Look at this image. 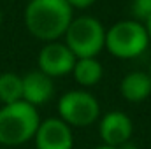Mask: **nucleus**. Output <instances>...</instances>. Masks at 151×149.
<instances>
[{
	"label": "nucleus",
	"instance_id": "f257e3e1",
	"mask_svg": "<svg viewBox=\"0 0 151 149\" xmlns=\"http://www.w3.org/2000/svg\"><path fill=\"white\" fill-rule=\"evenodd\" d=\"M28 32L40 40L55 42L72 23V7L67 0H30L25 9Z\"/></svg>",
	"mask_w": 151,
	"mask_h": 149
},
{
	"label": "nucleus",
	"instance_id": "f03ea898",
	"mask_svg": "<svg viewBox=\"0 0 151 149\" xmlns=\"http://www.w3.org/2000/svg\"><path fill=\"white\" fill-rule=\"evenodd\" d=\"M40 125L39 112L25 100L4 105L0 109V144L2 146H23L32 140Z\"/></svg>",
	"mask_w": 151,
	"mask_h": 149
},
{
	"label": "nucleus",
	"instance_id": "7ed1b4c3",
	"mask_svg": "<svg viewBox=\"0 0 151 149\" xmlns=\"http://www.w3.org/2000/svg\"><path fill=\"white\" fill-rule=\"evenodd\" d=\"M65 46L76 58H95L106 46V30L91 16L76 18L65 32Z\"/></svg>",
	"mask_w": 151,
	"mask_h": 149
},
{
	"label": "nucleus",
	"instance_id": "20e7f679",
	"mask_svg": "<svg viewBox=\"0 0 151 149\" xmlns=\"http://www.w3.org/2000/svg\"><path fill=\"white\" fill-rule=\"evenodd\" d=\"M150 35L139 21H118L106 32V47L118 58H135L146 51Z\"/></svg>",
	"mask_w": 151,
	"mask_h": 149
},
{
	"label": "nucleus",
	"instance_id": "39448f33",
	"mask_svg": "<svg viewBox=\"0 0 151 149\" xmlns=\"http://www.w3.org/2000/svg\"><path fill=\"white\" fill-rule=\"evenodd\" d=\"M58 112L69 126H90L99 119L100 105L91 93L72 90L58 100Z\"/></svg>",
	"mask_w": 151,
	"mask_h": 149
},
{
	"label": "nucleus",
	"instance_id": "423d86ee",
	"mask_svg": "<svg viewBox=\"0 0 151 149\" xmlns=\"http://www.w3.org/2000/svg\"><path fill=\"white\" fill-rule=\"evenodd\" d=\"M76 60L74 53L65 44L49 42L39 53V70L49 77H60L74 70Z\"/></svg>",
	"mask_w": 151,
	"mask_h": 149
},
{
	"label": "nucleus",
	"instance_id": "0eeeda50",
	"mask_svg": "<svg viewBox=\"0 0 151 149\" xmlns=\"http://www.w3.org/2000/svg\"><path fill=\"white\" fill-rule=\"evenodd\" d=\"M134 132L132 119L121 111H111L107 112L99 125V133L104 142V146L121 149L128 144L130 137Z\"/></svg>",
	"mask_w": 151,
	"mask_h": 149
},
{
	"label": "nucleus",
	"instance_id": "6e6552de",
	"mask_svg": "<svg viewBox=\"0 0 151 149\" xmlns=\"http://www.w3.org/2000/svg\"><path fill=\"white\" fill-rule=\"evenodd\" d=\"M34 140L37 149H72L74 144L70 126L60 117L40 121Z\"/></svg>",
	"mask_w": 151,
	"mask_h": 149
},
{
	"label": "nucleus",
	"instance_id": "1a4fd4ad",
	"mask_svg": "<svg viewBox=\"0 0 151 149\" xmlns=\"http://www.w3.org/2000/svg\"><path fill=\"white\" fill-rule=\"evenodd\" d=\"M21 79H23V100L34 107L49 102L51 97L55 95L53 77L46 75L40 70H32Z\"/></svg>",
	"mask_w": 151,
	"mask_h": 149
},
{
	"label": "nucleus",
	"instance_id": "9d476101",
	"mask_svg": "<svg viewBox=\"0 0 151 149\" xmlns=\"http://www.w3.org/2000/svg\"><path fill=\"white\" fill-rule=\"evenodd\" d=\"M123 98L128 102H142L151 95V75L148 72H130L119 84Z\"/></svg>",
	"mask_w": 151,
	"mask_h": 149
},
{
	"label": "nucleus",
	"instance_id": "9b49d317",
	"mask_svg": "<svg viewBox=\"0 0 151 149\" xmlns=\"http://www.w3.org/2000/svg\"><path fill=\"white\" fill-rule=\"evenodd\" d=\"M72 74L81 86H95L102 79L104 70L100 62L95 58H77Z\"/></svg>",
	"mask_w": 151,
	"mask_h": 149
},
{
	"label": "nucleus",
	"instance_id": "f8f14e48",
	"mask_svg": "<svg viewBox=\"0 0 151 149\" xmlns=\"http://www.w3.org/2000/svg\"><path fill=\"white\" fill-rule=\"evenodd\" d=\"M23 100V79L14 72L0 74V102L4 105Z\"/></svg>",
	"mask_w": 151,
	"mask_h": 149
},
{
	"label": "nucleus",
	"instance_id": "ddd939ff",
	"mask_svg": "<svg viewBox=\"0 0 151 149\" xmlns=\"http://www.w3.org/2000/svg\"><path fill=\"white\" fill-rule=\"evenodd\" d=\"M132 12L137 19L148 21L151 18V0H134L132 2Z\"/></svg>",
	"mask_w": 151,
	"mask_h": 149
},
{
	"label": "nucleus",
	"instance_id": "4468645a",
	"mask_svg": "<svg viewBox=\"0 0 151 149\" xmlns=\"http://www.w3.org/2000/svg\"><path fill=\"white\" fill-rule=\"evenodd\" d=\"M70 7H77V9H83V7H90L95 0H67Z\"/></svg>",
	"mask_w": 151,
	"mask_h": 149
},
{
	"label": "nucleus",
	"instance_id": "2eb2a0df",
	"mask_svg": "<svg viewBox=\"0 0 151 149\" xmlns=\"http://www.w3.org/2000/svg\"><path fill=\"white\" fill-rule=\"evenodd\" d=\"M146 30H148V35H150V39H151V18L146 21Z\"/></svg>",
	"mask_w": 151,
	"mask_h": 149
},
{
	"label": "nucleus",
	"instance_id": "dca6fc26",
	"mask_svg": "<svg viewBox=\"0 0 151 149\" xmlns=\"http://www.w3.org/2000/svg\"><path fill=\"white\" fill-rule=\"evenodd\" d=\"M95 149H118V148H109V146H104L102 144V146H99V148H95Z\"/></svg>",
	"mask_w": 151,
	"mask_h": 149
},
{
	"label": "nucleus",
	"instance_id": "f3484780",
	"mask_svg": "<svg viewBox=\"0 0 151 149\" xmlns=\"http://www.w3.org/2000/svg\"><path fill=\"white\" fill-rule=\"evenodd\" d=\"M2 19H4V16H2V12H0V25H2Z\"/></svg>",
	"mask_w": 151,
	"mask_h": 149
},
{
	"label": "nucleus",
	"instance_id": "a211bd4d",
	"mask_svg": "<svg viewBox=\"0 0 151 149\" xmlns=\"http://www.w3.org/2000/svg\"><path fill=\"white\" fill-rule=\"evenodd\" d=\"M148 74H150V75H151V65H150V72H148Z\"/></svg>",
	"mask_w": 151,
	"mask_h": 149
}]
</instances>
